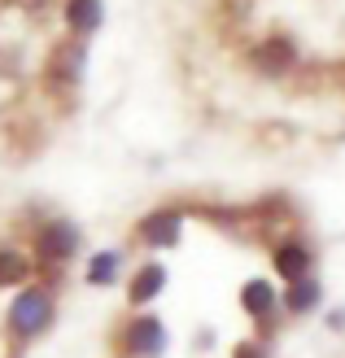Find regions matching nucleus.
Listing matches in <instances>:
<instances>
[{"label": "nucleus", "mask_w": 345, "mask_h": 358, "mask_svg": "<svg viewBox=\"0 0 345 358\" xmlns=\"http://www.w3.org/2000/svg\"><path fill=\"white\" fill-rule=\"evenodd\" d=\"M52 324V293L48 289H27L9 306V328L17 336H40Z\"/></svg>", "instance_id": "1"}, {"label": "nucleus", "mask_w": 345, "mask_h": 358, "mask_svg": "<svg viewBox=\"0 0 345 358\" xmlns=\"http://www.w3.org/2000/svg\"><path fill=\"white\" fill-rule=\"evenodd\" d=\"M75 249H79V227L75 223L52 219L35 231V258L48 262V266H62L66 258H75Z\"/></svg>", "instance_id": "2"}, {"label": "nucleus", "mask_w": 345, "mask_h": 358, "mask_svg": "<svg viewBox=\"0 0 345 358\" xmlns=\"http://www.w3.org/2000/svg\"><path fill=\"white\" fill-rule=\"evenodd\" d=\"M249 62L253 70H262V75H284V70L297 66V48L288 35H267V40H258L249 48Z\"/></svg>", "instance_id": "3"}, {"label": "nucleus", "mask_w": 345, "mask_h": 358, "mask_svg": "<svg viewBox=\"0 0 345 358\" xmlns=\"http://www.w3.org/2000/svg\"><path fill=\"white\" fill-rule=\"evenodd\" d=\"M122 341H127L122 350L132 354V358H153V354H162V345H167V328H162L153 315H140V319L127 324Z\"/></svg>", "instance_id": "4"}, {"label": "nucleus", "mask_w": 345, "mask_h": 358, "mask_svg": "<svg viewBox=\"0 0 345 358\" xmlns=\"http://www.w3.org/2000/svg\"><path fill=\"white\" fill-rule=\"evenodd\" d=\"M79 75H83V44L66 40L57 52H52V62H48V83L57 87V92H75Z\"/></svg>", "instance_id": "5"}, {"label": "nucleus", "mask_w": 345, "mask_h": 358, "mask_svg": "<svg viewBox=\"0 0 345 358\" xmlns=\"http://www.w3.org/2000/svg\"><path fill=\"white\" fill-rule=\"evenodd\" d=\"M311 266H315V254H311L302 241H284V245L276 249V271H280L288 284L311 280Z\"/></svg>", "instance_id": "6"}, {"label": "nucleus", "mask_w": 345, "mask_h": 358, "mask_svg": "<svg viewBox=\"0 0 345 358\" xmlns=\"http://www.w3.org/2000/svg\"><path fill=\"white\" fill-rule=\"evenodd\" d=\"M136 231H140L144 245H175L179 231H184V219H179L175 210H157V214H149V219H144Z\"/></svg>", "instance_id": "7"}, {"label": "nucleus", "mask_w": 345, "mask_h": 358, "mask_svg": "<svg viewBox=\"0 0 345 358\" xmlns=\"http://www.w3.org/2000/svg\"><path fill=\"white\" fill-rule=\"evenodd\" d=\"M66 22L75 35H92L101 27V0H66Z\"/></svg>", "instance_id": "8"}, {"label": "nucleus", "mask_w": 345, "mask_h": 358, "mask_svg": "<svg viewBox=\"0 0 345 358\" xmlns=\"http://www.w3.org/2000/svg\"><path fill=\"white\" fill-rule=\"evenodd\" d=\"M162 284H167V271H162L157 262L140 266L136 280H132V306H144V301H153V297L162 293Z\"/></svg>", "instance_id": "9"}, {"label": "nucleus", "mask_w": 345, "mask_h": 358, "mask_svg": "<svg viewBox=\"0 0 345 358\" xmlns=\"http://www.w3.org/2000/svg\"><path fill=\"white\" fill-rule=\"evenodd\" d=\"M241 297H245V306H249V315H258L262 324H267V319H271V310L280 306V297H276V289H271L267 280H249Z\"/></svg>", "instance_id": "10"}, {"label": "nucleus", "mask_w": 345, "mask_h": 358, "mask_svg": "<svg viewBox=\"0 0 345 358\" xmlns=\"http://www.w3.org/2000/svg\"><path fill=\"white\" fill-rule=\"evenodd\" d=\"M319 301V284L315 280H297V284H288V297H284V306L293 310V315H306Z\"/></svg>", "instance_id": "11"}, {"label": "nucleus", "mask_w": 345, "mask_h": 358, "mask_svg": "<svg viewBox=\"0 0 345 358\" xmlns=\"http://www.w3.org/2000/svg\"><path fill=\"white\" fill-rule=\"evenodd\" d=\"M31 275V266L22 254H13V249H0V284H22Z\"/></svg>", "instance_id": "12"}, {"label": "nucleus", "mask_w": 345, "mask_h": 358, "mask_svg": "<svg viewBox=\"0 0 345 358\" xmlns=\"http://www.w3.org/2000/svg\"><path fill=\"white\" fill-rule=\"evenodd\" d=\"M114 275H118V254H97L92 266H87V280L92 284H114Z\"/></svg>", "instance_id": "13"}, {"label": "nucleus", "mask_w": 345, "mask_h": 358, "mask_svg": "<svg viewBox=\"0 0 345 358\" xmlns=\"http://www.w3.org/2000/svg\"><path fill=\"white\" fill-rule=\"evenodd\" d=\"M236 358H267L258 345H241V350H236Z\"/></svg>", "instance_id": "14"}]
</instances>
